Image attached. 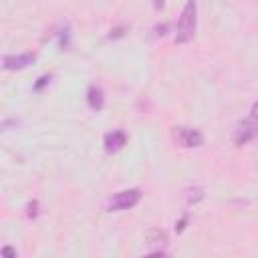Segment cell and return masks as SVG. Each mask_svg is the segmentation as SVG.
<instances>
[{"instance_id":"cell-1","label":"cell","mask_w":258,"mask_h":258,"mask_svg":"<svg viewBox=\"0 0 258 258\" xmlns=\"http://www.w3.org/2000/svg\"><path fill=\"white\" fill-rule=\"evenodd\" d=\"M198 28V4L196 0H187L181 16L177 20V28H175V44H185L194 38Z\"/></svg>"},{"instance_id":"cell-3","label":"cell","mask_w":258,"mask_h":258,"mask_svg":"<svg viewBox=\"0 0 258 258\" xmlns=\"http://www.w3.org/2000/svg\"><path fill=\"white\" fill-rule=\"evenodd\" d=\"M256 137H258V121L252 119V117L238 121L236 127H234V131H232V141H234L238 147H242V145L254 141Z\"/></svg>"},{"instance_id":"cell-8","label":"cell","mask_w":258,"mask_h":258,"mask_svg":"<svg viewBox=\"0 0 258 258\" xmlns=\"http://www.w3.org/2000/svg\"><path fill=\"white\" fill-rule=\"evenodd\" d=\"M87 103H89V107L93 111H101L103 109V105H105V93H103V89L99 85H91L87 89Z\"/></svg>"},{"instance_id":"cell-7","label":"cell","mask_w":258,"mask_h":258,"mask_svg":"<svg viewBox=\"0 0 258 258\" xmlns=\"http://www.w3.org/2000/svg\"><path fill=\"white\" fill-rule=\"evenodd\" d=\"M125 143H127V135L121 129H113V131H109L103 137V145H105V151L107 153H117L119 149L125 147Z\"/></svg>"},{"instance_id":"cell-13","label":"cell","mask_w":258,"mask_h":258,"mask_svg":"<svg viewBox=\"0 0 258 258\" xmlns=\"http://www.w3.org/2000/svg\"><path fill=\"white\" fill-rule=\"evenodd\" d=\"M2 256H6V258H16V250L10 248V246H4V248H2Z\"/></svg>"},{"instance_id":"cell-4","label":"cell","mask_w":258,"mask_h":258,"mask_svg":"<svg viewBox=\"0 0 258 258\" xmlns=\"http://www.w3.org/2000/svg\"><path fill=\"white\" fill-rule=\"evenodd\" d=\"M145 252L147 254H165V248H167V234L163 232V230H159V228H151L149 232H147V236H145Z\"/></svg>"},{"instance_id":"cell-10","label":"cell","mask_w":258,"mask_h":258,"mask_svg":"<svg viewBox=\"0 0 258 258\" xmlns=\"http://www.w3.org/2000/svg\"><path fill=\"white\" fill-rule=\"evenodd\" d=\"M26 216H28V218H36V216H38V202H36V200L28 202V206H26Z\"/></svg>"},{"instance_id":"cell-11","label":"cell","mask_w":258,"mask_h":258,"mask_svg":"<svg viewBox=\"0 0 258 258\" xmlns=\"http://www.w3.org/2000/svg\"><path fill=\"white\" fill-rule=\"evenodd\" d=\"M48 81H50V75H42V77L38 79V83L34 85V91H40L44 85H48Z\"/></svg>"},{"instance_id":"cell-12","label":"cell","mask_w":258,"mask_h":258,"mask_svg":"<svg viewBox=\"0 0 258 258\" xmlns=\"http://www.w3.org/2000/svg\"><path fill=\"white\" fill-rule=\"evenodd\" d=\"M185 224H187V214H183V216H181V220H179V222H175V230H177V232H183Z\"/></svg>"},{"instance_id":"cell-15","label":"cell","mask_w":258,"mask_h":258,"mask_svg":"<svg viewBox=\"0 0 258 258\" xmlns=\"http://www.w3.org/2000/svg\"><path fill=\"white\" fill-rule=\"evenodd\" d=\"M153 4H155V10H159V8H163V0H155Z\"/></svg>"},{"instance_id":"cell-6","label":"cell","mask_w":258,"mask_h":258,"mask_svg":"<svg viewBox=\"0 0 258 258\" xmlns=\"http://www.w3.org/2000/svg\"><path fill=\"white\" fill-rule=\"evenodd\" d=\"M36 60V52H20V54H4L2 56V67L6 71H22L30 67Z\"/></svg>"},{"instance_id":"cell-14","label":"cell","mask_w":258,"mask_h":258,"mask_svg":"<svg viewBox=\"0 0 258 258\" xmlns=\"http://www.w3.org/2000/svg\"><path fill=\"white\" fill-rule=\"evenodd\" d=\"M250 117L258 121V103H254V105H252V109H250Z\"/></svg>"},{"instance_id":"cell-9","label":"cell","mask_w":258,"mask_h":258,"mask_svg":"<svg viewBox=\"0 0 258 258\" xmlns=\"http://www.w3.org/2000/svg\"><path fill=\"white\" fill-rule=\"evenodd\" d=\"M204 196H206L204 187H187V189H185V202H187V206L202 202V200H204Z\"/></svg>"},{"instance_id":"cell-5","label":"cell","mask_w":258,"mask_h":258,"mask_svg":"<svg viewBox=\"0 0 258 258\" xmlns=\"http://www.w3.org/2000/svg\"><path fill=\"white\" fill-rule=\"evenodd\" d=\"M173 139L181 145V147H200L204 143V135L198 129L191 127H175L173 129Z\"/></svg>"},{"instance_id":"cell-2","label":"cell","mask_w":258,"mask_h":258,"mask_svg":"<svg viewBox=\"0 0 258 258\" xmlns=\"http://www.w3.org/2000/svg\"><path fill=\"white\" fill-rule=\"evenodd\" d=\"M141 200V189L137 187H129V189H123V191H117L109 204H107V210L109 212H123V210H131L133 206H137Z\"/></svg>"}]
</instances>
